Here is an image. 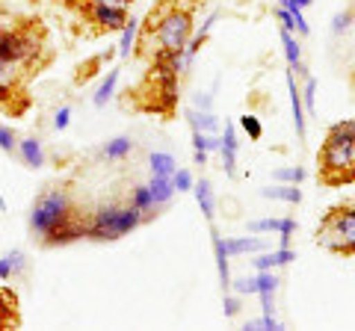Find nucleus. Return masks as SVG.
Masks as SVG:
<instances>
[{"mask_svg":"<svg viewBox=\"0 0 355 331\" xmlns=\"http://www.w3.org/2000/svg\"><path fill=\"white\" fill-rule=\"evenodd\" d=\"M190 36H193L190 9L163 3L160 9H151L148 21L139 30V53L142 57H154L157 51H184Z\"/></svg>","mask_w":355,"mask_h":331,"instance_id":"f257e3e1","label":"nucleus"},{"mask_svg":"<svg viewBox=\"0 0 355 331\" xmlns=\"http://www.w3.org/2000/svg\"><path fill=\"white\" fill-rule=\"evenodd\" d=\"M146 216L137 211L130 202H107L92 213V219H86V237L92 240H121L130 231H137Z\"/></svg>","mask_w":355,"mask_h":331,"instance_id":"f03ea898","label":"nucleus"},{"mask_svg":"<svg viewBox=\"0 0 355 331\" xmlns=\"http://www.w3.org/2000/svg\"><path fill=\"white\" fill-rule=\"evenodd\" d=\"M71 213H74V202H71L69 190L51 184L48 190H42L36 195V202H33V207H30V234L42 242L51 231H57Z\"/></svg>","mask_w":355,"mask_h":331,"instance_id":"7ed1b4c3","label":"nucleus"},{"mask_svg":"<svg viewBox=\"0 0 355 331\" xmlns=\"http://www.w3.org/2000/svg\"><path fill=\"white\" fill-rule=\"evenodd\" d=\"M320 246L338 255H355V202L335 207L320 225Z\"/></svg>","mask_w":355,"mask_h":331,"instance_id":"20e7f679","label":"nucleus"},{"mask_svg":"<svg viewBox=\"0 0 355 331\" xmlns=\"http://www.w3.org/2000/svg\"><path fill=\"white\" fill-rule=\"evenodd\" d=\"M320 163H323V178L329 184L355 181V142L326 139L323 154H320Z\"/></svg>","mask_w":355,"mask_h":331,"instance_id":"39448f33","label":"nucleus"},{"mask_svg":"<svg viewBox=\"0 0 355 331\" xmlns=\"http://www.w3.org/2000/svg\"><path fill=\"white\" fill-rule=\"evenodd\" d=\"M39 48H42V45L30 36V30H24V27L0 33V60H3V62L30 65L33 60H36Z\"/></svg>","mask_w":355,"mask_h":331,"instance_id":"423d86ee","label":"nucleus"},{"mask_svg":"<svg viewBox=\"0 0 355 331\" xmlns=\"http://www.w3.org/2000/svg\"><path fill=\"white\" fill-rule=\"evenodd\" d=\"M83 18L92 21L98 30H107V33H116L125 27V21L130 18L125 6H107V3H83Z\"/></svg>","mask_w":355,"mask_h":331,"instance_id":"0eeeda50","label":"nucleus"},{"mask_svg":"<svg viewBox=\"0 0 355 331\" xmlns=\"http://www.w3.org/2000/svg\"><path fill=\"white\" fill-rule=\"evenodd\" d=\"M83 237H86V219H80V213L74 211L57 231H51V234L42 240V246H65V242H74Z\"/></svg>","mask_w":355,"mask_h":331,"instance_id":"6e6552de","label":"nucleus"},{"mask_svg":"<svg viewBox=\"0 0 355 331\" xmlns=\"http://www.w3.org/2000/svg\"><path fill=\"white\" fill-rule=\"evenodd\" d=\"M15 157L27 166V169H42L48 163V154H44V145L39 136H18V151Z\"/></svg>","mask_w":355,"mask_h":331,"instance_id":"1a4fd4ad","label":"nucleus"},{"mask_svg":"<svg viewBox=\"0 0 355 331\" xmlns=\"http://www.w3.org/2000/svg\"><path fill=\"white\" fill-rule=\"evenodd\" d=\"M258 296L263 302V314H272V299H275V290H279V275L275 269H258Z\"/></svg>","mask_w":355,"mask_h":331,"instance_id":"9d476101","label":"nucleus"},{"mask_svg":"<svg viewBox=\"0 0 355 331\" xmlns=\"http://www.w3.org/2000/svg\"><path fill=\"white\" fill-rule=\"evenodd\" d=\"M18 80H21L18 62H3V60H0V104H6L9 98L15 95Z\"/></svg>","mask_w":355,"mask_h":331,"instance_id":"9b49d317","label":"nucleus"},{"mask_svg":"<svg viewBox=\"0 0 355 331\" xmlns=\"http://www.w3.org/2000/svg\"><path fill=\"white\" fill-rule=\"evenodd\" d=\"M128 202L137 207V211H142L146 222H148L154 213H157V202H154V195H151V190H148V184H137V186H133L130 195H128Z\"/></svg>","mask_w":355,"mask_h":331,"instance_id":"f8f14e48","label":"nucleus"},{"mask_svg":"<svg viewBox=\"0 0 355 331\" xmlns=\"http://www.w3.org/2000/svg\"><path fill=\"white\" fill-rule=\"evenodd\" d=\"M287 92H291V107H293V121H296V134H299V139H305V107H302V92L296 89L293 71H287Z\"/></svg>","mask_w":355,"mask_h":331,"instance_id":"ddd939ff","label":"nucleus"},{"mask_svg":"<svg viewBox=\"0 0 355 331\" xmlns=\"http://www.w3.org/2000/svg\"><path fill=\"white\" fill-rule=\"evenodd\" d=\"M130 151H133V139L130 136H116L101 148V157L110 160V163H119V160H128Z\"/></svg>","mask_w":355,"mask_h":331,"instance_id":"4468645a","label":"nucleus"},{"mask_svg":"<svg viewBox=\"0 0 355 331\" xmlns=\"http://www.w3.org/2000/svg\"><path fill=\"white\" fill-rule=\"evenodd\" d=\"M148 190H151V195H154V202H157V207L169 204V202H172V195H175L172 178H166V175H151Z\"/></svg>","mask_w":355,"mask_h":331,"instance_id":"2eb2a0df","label":"nucleus"},{"mask_svg":"<svg viewBox=\"0 0 355 331\" xmlns=\"http://www.w3.org/2000/svg\"><path fill=\"white\" fill-rule=\"evenodd\" d=\"M293 258H296V251L279 249V251H270V255L254 258V269H279V267H287V263H293Z\"/></svg>","mask_w":355,"mask_h":331,"instance_id":"dca6fc26","label":"nucleus"},{"mask_svg":"<svg viewBox=\"0 0 355 331\" xmlns=\"http://www.w3.org/2000/svg\"><path fill=\"white\" fill-rule=\"evenodd\" d=\"M282 45H284V53H287V62L293 65L299 74H305V65H302V48H299V42L291 30H282Z\"/></svg>","mask_w":355,"mask_h":331,"instance_id":"f3484780","label":"nucleus"},{"mask_svg":"<svg viewBox=\"0 0 355 331\" xmlns=\"http://www.w3.org/2000/svg\"><path fill=\"white\" fill-rule=\"evenodd\" d=\"M148 169H151V175H166V178H172L178 163H175V157L169 151H154L148 157Z\"/></svg>","mask_w":355,"mask_h":331,"instance_id":"a211bd4d","label":"nucleus"},{"mask_svg":"<svg viewBox=\"0 0 355 331\" xmlns=\"http://www.w3.org/2000/svg\"><path fill=\"white\" fill-rule=\"evenodd\" d=\"M228 255H249V251H261L263 249V240L258 237H240V240H222Z\"/></svg>","mask_w":355,"mask_h":331,"instance_id":"6ab92c4d","label":"nucleus"},{"mask_svg":"<svg viewBox=\"0 0 355 331\" xmlns=\"http://www.w3.org/2000/svg\"><path fill=\"white\" fill-rule=\"evenodd\" d=\"M263 198H279V202H287V204H299L302 202V193H299V186L291 184V186H266L261 190Z\"/></svg>","mask_w":355,"mask_h":331,"instance_id":"aec40b11","label":"nucleus"},{"mask_svg":"<svg viewBox=\"0 0 355 331\" xmlns=\"http://www.w3.org/2000/svg\"><path fill=\"white\" fill-rule=\"evenodd\" d=\"M15 323H18V314H15V293L0 290V328L15 325Z\"/></svg>","mask_w":355,"mask_h":331,"instance_id":"412c9836","label":"nucleus"},{"mask_svg":"<svg viewBox=\"0 0 355 331\" xmlns=\"http://www.w3.org/2000/svg\"><path fill=\"white\" fill-rule=\"evenodd\" d=\"M187 121L193 125V130H205V134H216L219 121L214 118V113H198V109H187Z\"/></svg>","mask_w":355,"mask_h":331,"instance_id":"4be33fe9","label":"nucleus"},{"mask_svg":"<svg viewBox=\"0 0 355 331\" xmlns=\"http://www.w3.org/2000/svg\"><path fill=\"white\" fill-rule=\"evenodd\" d=\"M214 251H216V269H219V281H222V287H228L231 284V269H228V251H225V246H222V237L219 234H214Z\"/></svg>","mask_w":355,"mask_h":331,"instance_id":"5701e85b","label":"nucleus"},{"mask_svg":"<svg viewBox=\"0 0 355 331\" xmlns=\"http://www.w3.org/2000/svg\"><path fill=\"white\" fill-rule=\"evenodd\" d=\"M119 33H121V42H119V53H121V57H130V48H133V42H137V33H139V21L130 15V18L125 21V27H121Z\"/></svg>","mask_w":355,"mask_h":331,"instance_id":"b1692460","label":"nucleus"},{"mask_svg":"<svg viewBox=\"0 0 355 331\" xmlns=\"http://www.w3.org/2000/svg\"><path fill=\"white\" fill-rule=\"evenodd\" d=\"M193 193H196V202H198V207H202V213L207 219H214V193H210V184L207 181L193 184Z\"/></svg>","mask_w":355,"mask_h":331,"instance_id":"393cba45","label":"nucleus"},{"mask_svg":"<svg viewBox=\"0 0 355 331\" xmlns=\"http://www.w3.org/2000/svg\"><path fill=\"white\" fill-rule=\"evenodd\" d=\"M116 83H119V69H113L107 77H104V83L98 86V92H95V98H92V104L95 107H104L110 98H113V92H116Z\"/></svg>","mask_w":355,"mask_h":331,"instance_id":"a878e982","label":"nucleus"},{"mask_svg":"<svg viewBox=\"0 0 355 331\" xmlns=\"http://www.w3.org/2000/svg\"><path fill=\"white\" fill-rule=\"evenodd\" d=\"M0 151L9 154V157H15L18 151V134L9 125H3V121H0Z\"/></svg>","mask_w":355,"mask_h":331,"instance_id":"bb28decb","label":"nucleus"},{"mask_svg":"<svg viewBox=\"0 0 355 331\" xmlns=\"http://www.w3.org/2000/svg\"><path fill=\"white\" fill-rule=\"evenodd\" d=\"M329 139H347V142H355V118H349V121H338V125H331Z\"/></svg>","mask_w":355,"mask_h":331,"instance_id":"cd10ccee","label":"nucleus"},{"mask_svg":"<svg viewBox=\"0 0 355 331\" xmlns=\"http://www.w3.org/2000/svg\"><path fill=\"white\" fill-rule=\"evenodd\" d=\"M272 178L275 181H282V184H302L305 181V169H275L272 172Z\"/></svg>","mask_w":355,"mask_h":331,"instance_id":"c85d7f7f","label":"nucleus"},{"mask_svg":"<svg viewBox=\"0 0 355 331\" xmlns=\"http://www.w3.org/2000/svg\"><path fill=\"white\" fill-rule=\"evenodd\" d=\"M172 186H175V193L193 190V175L187 172V169H175V175H172Z\"/></svg>","mask_w":355,"mask_h":331,"instance_id":"c756f323","label":"nucleus"},{"mask_svg":"<svg viewBox=\"0 0 355 331\" xmlns=\"http://www.w3.org/2000/svg\"><path fill=\"white\" fill-rule=\"evenodd\" d=\"M9 263H12V278H24L27 275V258L24 251H9Z\"/></svg>","mask_w":355,"mask_h":331,"instance_id":"7c9ffc66","label":"nucleus"},{"mask_svg":"<svg viewBox=\"0 0 355 331\" xmlns=\"http://www.w3.org/2000/svg\"><path fill=\"white\" fill-rule=\"evenodd\" d=\"M69 121H71V107L53 109V118H51V127L53 130H65V127H69Z\"/></svg>","mask_w":355,"mask_h":331,"instance_id":"2f4dec72","label":"nucleus"},{"mask_svg":"<svg viewBox=\"0 0 355 331\" xmlns=\"http://www.w3.org/2000/svg\"><path fill=\"white\" fill-rule=\"evenodd\" d=\"M240 125H243V130L252 136V139H261V134H263V127H261V121H258V116H240Z\"/></svg>","mask_w":355,"mask_h":331,"instance_id":"473e14b6","label":"nucleus"},{"mask_svg":"<svg viewBox=\"0 0 355 331\" xmlns=\"http://www.w3.org/2000/svg\"><path fill=\"white\" fill-rule=\"evenodd\" d=\"M314 95H317V80L314 77H308L305 89H302V107L308 109V113H314Z\"/></svg>","mask_w":355,"mask_h":331,"instance_id":"72a5a7b5","label":"nucleus"},{"mask_svg":"<svg viewBox=\"0 0 355 331\" xmlns=\"http://www.w3.org/2000/svg\"><path fill=\"white\" fill-rule=\"evenodd\" d=\"M246 328H254V331H258V328H272L275 331V328H282V325H279V319H275L272 314H263L261 319H249Z\"/></svg>","mask_w":355,"mask_h":331,"instance_id":"f704fd0d","label":"nucleus"},{"mask_svg":"<svg viewBox=\"0 0 355 331\" xmlns=\"http://www.w3.org/2000/svg\"><path fill=\"white\" fill-rule=\"evenodd\" d=\"M231 284H234V290L240 296H254V293H258V281H254V278H237V281H231Z\"/></svg>","mask_w":355,"mask_h":331,"instance_id":"c9c22d12","label":"nucleus"},{"mask_svg":"<svg viewBox=\"0 0 355 331\" xmlns=\"http://www.w3.org/2000/svg\"><path fill=\"white\" fill-rule=\"evenodd\" d=\"M279 225H282V219H261V222H252L249 225V231H279Z\"/></svg>","mask_w":355,"mask_h":331,"instance_id":"e433bc0d","label":"nucleus"},{"mask_svg":"<svg viewBox=\"0 0 355 331\" xmlns=\"http://www.w3.org/2000/svg\"><path fill=\"white\" fill-rule=\"evenodd\" d=\"M225 316H237L240 314V299H234V296H225Z\"/></svg>","mask_w":355,"mask_h":331,"instance_id":"4c0bfd02","label":"nucleus"},{"mask_svg":"<svg viewBox=\"0 0 355 331\" xmlns=\"http://www.w3.org/2000/svg\"><path fill=\"white\" fill-rule=\"evenodd\" d=\"M349 21H352L349 15H338V18H335V24H331V30H335V33H340V30H347V27H349Z\"/></svg>","mask_w":355,"mask_h":331,"instance_id":"58836bf2","label":"nucleus"},{"mask_svg":"<svg viewBox=\"0 0 355 331\" xmlns=\"http://www.w3.org/2000/svg\"><path fill=\"white\" fill-rule=\"evenodd\" d=\"M89 3H107V6H130L133 3V0H89Z\"/></svg>","mask_w":355,"mask_h":331,"instance_id":"ea45409f","label":"nucleus"},{"mask_svg":"<svg viewBox=\"0 0 355 331\" xmlns=\"http://www.w3.org/2000/svg\"><path fill=\"white\" fill-rule=\"evenodd\" d=\"M279 6H282V9H291V12H296V9H302V6L296 3V0H279Z\"/></svg>","mask_w":355,"mask_h":331,"instance_id":"a19ab883","label":"nucleus"},{"mask_svg":"<svg viewBox=\"0 0 355 331\" xmlns=\"http://www.w3.org/2000/svg\"><path fill=\"white\" fill-rule=\"evenodd\" d=\"M196 107H210V95H196Z\"/></svg>","mask_w":355,"mask_h":331,"instance_id":"79ce46f5","label":"nucleus"},{"mask_svg":"<svg viewBox=\"0 0 355 331\" xmlns=\"http://www.w3.org/2000/svg\"><path fill=\"white\" fill-rule=\"evenodd\" d=\"M196 163L205 166V163H207V151H196Z\"/></svg>","mask_w":355,"mask_h":331,"instance_id":"37998d69","label":"nucleus"},{"mask_svg":"<svg viewBox=\"0 0 355 331\" xmlns=\"http://www.w3.org/2000/svg\"><path fill=\"white\" fill-rule=\"evenodd\" d=\"M6 211V202H3V195H0V213H3Z\"/></svg>","mask_w":355,"mask_h":331,"instance_id":"c03bdc74","label":"nucleus"},{"mask_svg":"<svg viewBox=\"0 0 355 331\" xmlns=\"http://www.w3.org/2000/svg\"><path fill=\"white\" fill-rule=\"evenodd\" d=\"M296 3H299V6H311V0H296Z\"/></svg>","mask_w":355,"mask_h":331,"instance_id":"a18cd8bd","label":"nucleus"},{"mask_svg":"<svg viewBox=\"0 0 355 331\" xmlns=\"http://www.w3.org/2000/svg\"><path fill=\"white\" fill-rule=\"evenodd\" d=\"M0 33H3V30H0Z\"/></svg>","mask_w":355,"mask_h":331,"instance_id":"49530a36","label":"nucleus"}]
</instances>
